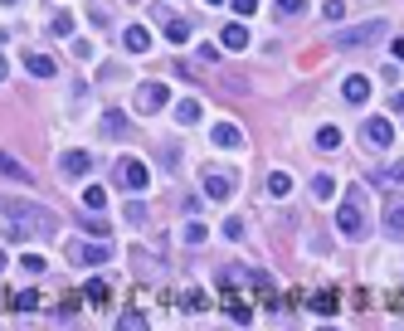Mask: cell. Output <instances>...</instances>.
<instances>
[{
    "mask_svg": "<svg viewBox=\"0 0 404 331\" xmlns=\"http://www.w3.org/2000/svg\"><path fill=\"white\" fill-rule=\"evenodd\" d=\"M59 229V214L54 209H44V205H34V200H10L5 205V234L20 244V239H30V234H54Z\"/></svg>",
    "mask_w": 404,
    "mask_h": 331,
    "instance_id": "obj_1",
    "label": "cell"
},
{
    "mask_svg": "<svg viewBox=\"0 0 404 331\" xmlns=\"http://www.w3.org/2000/svg\"><path fill=\"white\" fill-rule=\"evenodd\" d=\"M112 185L127 190V195H142V190L151 185L146 161H137V156H117V166H112Z\"/></svg>",
    "mask_w": 404,
    "mask_h": 331,
    "instance_id": "obj_2",
    "label": "cell"
},
{
    "mask_svg": "<svg viewBox=\"0 0 404 331\" xmlns=\"http://www.w3.org/2000/svg\"><path fill=\"white\" fill-rule=\"evenodd\" d=\"M361 200H366V190H361V185H351V190H346V205L336 209V225H341V234H346V239H366V214H361Z\"/></svg>",
    "mask_w": 404,
    "mask_h": 331,
    "instance_id": "obj_3",
    "label": "cell"
},
{
    "mask_svg": "<svg viewBox=\"0 0 404 331\" xmlns=\"http://www.w3.org/2000/svg\"><path fill=\"white\" fill-rule=\"evenodd\" d=\"M385 20H366V25H356V30H341L336 34V49H370V44H380L385 39Z\"/></svg>",
    "mask_w": 404,
    "mask_h": 331,
    "instance_id": "obj_4",
    "label": "cell"
},
{
    "mask_svg": "<svg viewBox=\"0 0 404 331\" xmlns=\"http://www.w3.org/2000/svg\"><path fill=\"white\" fill-rule=\"evenodd\" d=\"M200 185H205V195H210V200H229V195H234V176H229L224 166H210Z\"/></svg>",
    "mask_w": 404,
    "mask_h": 331,
    "instance_id": "obj_5",
    "label": "cell"
},
{
    "mask_svg": "<svg viewBox=\"0 0 404 331\" xmlns=\"http://www.w3.org/2000/svg\"><path fill=\"white\" fill-rule=\"evenodd\" d=\"M166 98H170L166 83H142V88H137V113H161Z\"/></svg>",
    "mask_w": 404,
    "mask_h": 331,
    "instance_id": "obj_6",
    "label": "cell"
},
{
    "mask_svg": "<svg viewBox=\"0 0 404 331\" xmlns=\"http://www.w3.org/2000/svg\"><path fill=\"white\" fill-rule=\"evenodd\" d=\"M69 258H74L78 268H93V263H107L112 249H107V244H69Z\"/></svg>",
    "mask_w": 404,
    "mask_h": 331,
    "instance_id": "obj_7",
    "label": "cell"
},
{
    "mask_svg": "<svg viewBox=\"0 0 404 331\" xmlns=\"http://www.w3.org/2000/svg\"><path fill=\"white\" fill-rule=\"evenodd\" d=\"M59 171H64L69 181H83V176L93 171V156H88V151H64V156H59Z\"/></svg>",
    "mask_w": 404,
    "mask_h": 331,
    "instance_id": "obj_8",
    "label": "cell"
},
{
    "mask_svg": "<svg viewBox=\"0 0 404 331\" xmlns=\"http://www.w3.org/2000/svg\"><path fill=\"white\" fill-rule=\"evenodd\" d=\"M361 137H366V141H370V146H375V151H385V146H390V141H394V127H390V117H370V122H366V132H361Z\"/></svg>",
    "mask_w": 404,
    "mask_h": 331,
    "instance_id": "obj_9",
    "label": "cell"
},
{
    "mask_svg": "<svg viewBox=\"0 0 404 331\" xmlns=\"http://www.w3.org/2000/svg\"><path fill=\"white\" fill-rule=\"evenodd\" d=\"M127 113H122V107H107V113H102V137H112V141H122L127 137Z\"/></svg>",
    "mask_w": 404,
    "mask_h": 331,
    "instance_id": "obj_10",
    "label": "cell"
},
{
    "mask_svg": "<svg viewBox=\"0 0 404 331\" xmlns=\"http://www.w3.org/2000/svg\"><path fill=\"white\" fill-rule=\"evenodd\" d=\"M341 98L361 107V102L370 98V78H361V73H351V78H346V83H341Z\"/></svg>",
    "mask_w": 404,
    "mask_h": 331,
    "instance_id": "obj_11",
    "label": "cell"
},
{
    "mask_svg": "<svg viewBox=\"0 0 404 331\" xmlns=\"http://www.w3.org/2000/svg\"><path fill=\"white\" fill-rule=\"evenodd\" d=\"M385 234L390 239H404V200H390L385 205Z\"/></svg>",
    "mask_w": 404,
    "mask_h": 331,
    "instance_id": "obj_12",
    "label": "cell"
},
{
    "mask_svg": "<svg viewBox=\"0 0 404 331\" xmlns=\"http://www.w3.org/2000/svg\"><path fill=\"white\" fill-rule=\"evenodd\" d=\"M122 44H127V54H146V49H151L146 25H127V30H122Z\"/></svg>",
    "mask_w": 404,
    "mask_h": 331,
    "instance_id": "obj_13",
    "label": "cell"
},
{
    "mask_svg": "<svg viewBox=\"0 0 404 331\" xmlns=\"http://www.w3.org/2000/svg\"><path fill=\"white\" fill-rule=\"evenodd\" d=\"M210 137H214V146H224V151H239V146H244V137H239V127H234V122H219Z\"/></svg>",
    "mask_w": 404,
    "mask_h": 331,
    "instance_id": "obj_14",
    "label": "cell"
},
{
    "mask_svg": "<svg viewBox=\"0 0 404 331\" xmlns=\"http://www.w3.org/2000/svg\"><path fill=\"white\" fill-rule=\"evenodd\" d=\"M25 69H30L34 78H54V73H59V69H54V59H49V54H25Z\"/></svg>",
    "mask_w": 404,
    "mask_h": 331,
    "instance_id": "obj_15",
    "label": "cell"
},
{
    "mask_svg": "<svg viewBox=\"0 0 404 331\" xmlns=\"http://www.w3.org/2000/svg\"><path fill=\"white\" fill-rule=\"evenodd\" d=\"M161 34H166L170 44H186V39H190V25H186V20H170V15H161Z\"/></svg>",
    "mask_w": 404,
    "mask_h": 331,
    "instance_id": "obj_16",
    "label": "cell"
},
{
    "mask_svg": "<svg viewBox=\"0 0 404 331\" xmlns=\"http://www.w3.org/2000/svg\"><path fill=\"white\" fill-rule=\"evenodd\" d=\"M0 176H10V181H20V185H30V181H34L25 166H20L15 156H5V151H0Z\"/></svg>",
    "mask_w": 404,
    "mask_h": 331,
    "instance_id": "obj_17",
    "label": "cell"
},
{
    "mask_svg": "<svg viewBox=\"0 0 404 331\" xmlns=\"http://www.w3.org/2000/svg\"><path fill=\"white\" fill-rule=\"evenodd\" d=\"M107 293H112V283H107V278H88V283H83V297H88L93 307H102V302H107Z\"/></svg>",
    "mask_w": 404,
    "mask_h": 331,
    "instance_id": "obj_18",
    "label": "cell"
},
{
    "mask_svg": "<svg viewBox=\"0 0 404 331\" xmlns=\"http://www.w3.org/2000/svg\"><path fill=\"white\" fill-rule=\"evenodd\" d=\"M176 122H181V127H195V122H200V102H195V98H181V102H176Z\"/></svg>",
    "mask_w": 404,
    "mask_h": 331,
    "instance_id": "obj_19",
    "label": "cell"
},
{
    "mask_svg": "<svg viewBox=\"0 0 404 331\" xmlns=\"http://www.w3.org/2000/svg\"><path fill=\"white\" fill-rule=\"evenodd\" d=\"M122 219H127V225H132V229H146V219H151V214H146V200H127V209H122Z\"/></svg>",
    "mask_w": 404,
    "mask_h": 331,
    "instance_id": "obj_20",
    "label": "cell"
},
{
    "mask_svg": "<svg viewBox=\"0 0 404 331\" xmlns=\"http://www.w3.org/2000/svg\"><path fill=\"white\" fill-rule=\"evenodd\" d=\"M49 34H54V39H69V34H74V15H69V10H54Z\"/></svg>",
    "mask_w": 404,
    "mask_h": 331,
    "instance_id": "obj_21",
    "label": "cell"
},
{
    "mask_svg": "<svg viewBox=\"0 0 404 331\" xmlns=\"http://www.w3.org/2000/svg\"><path fill=\"white\" fill-rule=\"evenodd\" d=\"M268 195H278V200L293 195V176H287V171H273V176H268Z\"/></svg>",
    "mask_w": 404,
    "mask_h": 331,
    "instance_id": "obj_22",
    "label": "cell"
},
{
    "mask_svg": "<svg viewBox=\"0 0 404 331\" xmlns=\"http://www.w3.org/2000/svg\"><path fill=\"white\" fill-rule=\"evenodd\" d=\"M224 49H249V30L244 25H229L224 30Z\"/></svg>",
    "mask_w": 404,
    "mask_h": 331,
    "instance_id": "obj_23",
    "label": "cell"
},
{
    "mask_svg": "<svg viewBox=\"0 0 404 331\" xmlns=\"http://www.w3.org/2000/svg\"><path fill=\"white\" fill-rule=\"evenodd\" d=\"M317 146H322V151H336V146H341V127H331V122H326V127L317 132Z\"/></svg>",
    "mask_w": 404,
    "mask_h": 331,
    "instance_id": "obj_24",
    "label": "cell"
},
{
    "mask_svg": "<svg viewBox=\"0 0 404 331\" xmlns=\"http://www.w3.org/2000/svg\"><path fill=\"white\" fill-rule=\"evenodd\" d=\"M78 225H83L88 234H98V239H107V225H102V219H98L93 209H83V214H78Z\"/></svg>",
    "mask_w": 404,
    "mask_h": 331,
    "instance_id": "obj_25",
    "label": "cell"
},
{
    "mask_svg": "<svg viewBox=\"0 0 404 331\" xmlns=\"http://www.w3.org/2000/svg\"><path fill=\"white\" fill-rule=\"evenodd\" d=\"M312 195H317V200H331V195H336V181H331V176L322 171V176L312 181Z\"/></svg>",
    "mask_w": 404,
    "mask_h": 331,
    "instance_id": "obj_26",
    "label": "cell"
},
{
    "mask_svg": "<svg viewBox=\"0 0 404 331\" xmlns=\"http://www.w3.org/2000/svg\"><path fill=\"white\" fill-rule=\"evenodd\" d=\"M83 205H88V209H102V205H107V190H102V185H88V190H83Z\"/></svg>",
    "mask_w": 404,
    "mask_h": 331,
    "instance_id": "obj_27",
    "label": "cell"
},
{
    "mask_svg": "<svg viewBox=\"0 0 404 331\" xmlns=\"http://www.w3.org/2000/svg\"><path fill=\"white\" fill-rule=\"evenodd\" d=\"M273 5H278L282 15H302V10H307V0H273Z\"/></svg>",
    "mask_w": 404,
    "mask_h": 331,
    "instance_id": "obj_28",
    "label": "cell"
},
{
    "mask_svg": "<svg viewBox=\"0 0 404 331\" xmlns=\"http://www.w3.org/2000/svg\"><path fill=\"white\" fill-rule=\"evenodd\" d=\"M224 239H244V219H239V214L224 219Z\"/></svg>",
    "mask_w": 404,
    "mask_h": 331,
    "instance_id": "obj_29",
    "label": "cell"
},
{
    "mask_svg": "<svg viewBox=\"0 0 404 331\" xmlns=\"http://www.w3.org/2000/svg\"><path fill=\"white\" fill-rule=\"evenodd\" d=\"M312 312H336V297H331V293H317V297H312Z\"/></svg>",
    "mask_w": 404,
    "mask_h": 331,
    "instance_id": "obj_30",
    "label": "cell"
},
{
    "mask_svg": "<svg viewBox=\"0 0 404 331\" xmlns=\"http://www.w3.org/2000/svg\"><path fill=\"white\" fill-rule=\"evenodd\" d=\"M322 15H326V20H346V0H326Z\"/></svg>",
    "mask_w": 404,
    "mask_h": 331,
    "instance_id": "obj_31",
    "label": "cell"
},
{
    "mask_svg": "<svg viewBox=\"0 0 404 331\" xmlns=\"http://www.w3.org/2000/svg\"><path fill=\"white\" fill-rule=\"evenodd\" d=\"M385 181H390V185H404V161H394V166H385Z\"/></svg>",
    "mask_w": 404,
    "mask_h": 331,
    "instance_id": "obj_32",
    "label": "cell"
},
{
    "mask_svg": "<svg viewBox=\"0 0 404 331\" xmlns=\"http://www.w3.org/2000/svg\"><path fill=\"white\" fill-rule=\"evenodd\" d=\"M229 5H234V15H254V10H258V0H229Z\"/></svg>",
    "mask_w": 404,
    "mask_h": 331,
    "instance_id": "obj_33",
    "label": "cell"
},
{
    "mask_svg": "<svg viewBox=\"0 0 404 331\" xmlns=\"http://www.w3.org/2000/svg\"><path fill=\"white\" fill-rule=\"evenodd\" d=\"M186 244H205V225H186Z\"/></svg>",
    "mask_w": 404,
    "mask_h": 331,
    "instance_id": "obj_34",
    "label": "cell"
},
{
    "mask_svg": "<svg viewBox=\"0 0 404 331\" xmlns=\"http://www.w3.org/2000/svg\"><path fill=\"white\" fill-rule=\"evenodd\" d=\"M15 307H20V312H34V307H39V297H34V293H20V297H15Z\"/></svg>",
    "mask_w": 404,
    "mask_h": 331,
    "instance_id": "obj_35",
    "label": "cell"
},
{
    "mask_svg": "<svg viewBox=\"0 0 404 331\" xmlns=\"http://www.w3.org/2000/svg\"><path fill=\"white\" fill-rule=\"evenodd\" d=\"M122 326H127V331H142V326H146V317H142V312H127V317H122Z\"/></svg>",
    "mask_w": 404,
    "mask_h": 331,
    "instance_id": "obj_36",
    "label": "cell"
},
{
    "mask_svg": "<svg viewBox=\"0 0 404 331\" xmlns=\"http://www.w3.org/2000/svg\"><path fill=\"white\" fill-rule=\"evenodd\" d=\"M20 263H25V268H30V273H44V258H39V253H25V258H20Z\"/></svg>",
    "mask_w": 404,
    "mask_h": 331,
    "instance_id": "obj_37",
    "label": "cell"
},
{
    "mask_svg": "<svg viewBox=\"0 0 404 331\" xmlns=\"http://www.w3.org/2000/svg\"><path fill=\"white\" fill-rule=\"evenodd\" d=\"M390 59H399V64H404V39H394V44H390Z\"/></svg>",
    "mask_w": 404,
    "mask_h": 331,
    "instance_id": "obj_38",
    "label": "cell"
},
{
    "mask_svg": "<svg viewBox=\"0 0 404 331\" xmlns=\"http://www.w3.org/2000/svg\"><path fill=\"white\" fill-rule=\"evenodd\" d=\"M390 107H394V113H404V88H399V93L390 98Z\"/></svg>",
    "mask_w": 404,
    "mask_h": 331,
    "instance_id": "obj_39",
    "label": "cell"
},
{
    "mask_svg": "<svg viewBox=\"0 0 404 331\" xmlns=\"http://www.w3.org/2000/svg\"><path fill=\"white\" fill-rule=\"evenodd\" d=\"M5 73H10V59H5V54H0V83H5Z\"/></svg>",
    "mask_w": 404,
    "mask_h": 331,
    "instance_id": "obj_40",
    "label": "cell"
},
{
    "mask_svg": "<svg viewBox=\"0 0 404 331\" xmlns=\"http://www.w3.org/2000/svg\"><path fill=\"white\" fill-rule=\"evenodd\" d=\"M5 263H10V253H5V249H0V268H5Z\"/></svg>",
    "mask_w": 404,
    "mask_h": 331,
    "instance_id": "obj_41",
    "label": "cell"
},
{
    "mask_svg": "<svg viewBox=\"0 0 404 331\" xmlns=\"http://www.w3.org/2000/svg\"><path fill=\"white\" fill-rule=\"evenodd\" d=\"M205 5H224V0H205Z\"/></svg>",
    "mask_w": 404,
    "mask_h": 331,
    "instance_id": "obj_42",
    "label": "cell"
},
{
    "mask_svg": "<svg viewBox=\"0 0 404 331\" xmlns=\"http://www.w3.org/2000/svg\"><path fill=\"white\" fill-rule=\"evenodd\" d=\"M0 5H15V0H0Z\"/></svg>",
    "mask_w": 404,
    "mask_h": 331,
    "instance_id": "obj_43",
    "label": "cell"
}]
</instances>
